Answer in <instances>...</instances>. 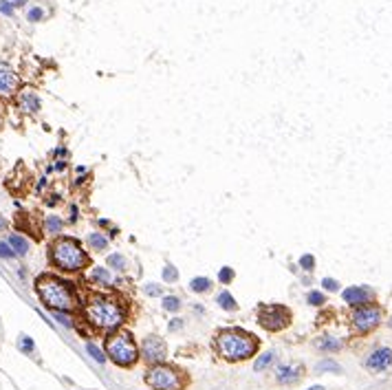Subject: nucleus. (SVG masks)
Instances as JSON below:
<instances>
[{
	"label": "nucleus",
	"instance_id": "7c9ffc66",
	"mask_svg": "<svg viewBox=\"0 0 392 390\" xmlns=\"http://www.w3.org/2000/svg\"><path fill=\"white\" fill-rule=\"evenodd\" d=\"M300 267L304 269V271H313V269H315V258H313L311 254H304V256L300 258Z\"/></svg>",
	"mask_w": 392,
	"mask_h": 390
},
{
	"label": "nucleus",
	"instance_id": "412c9836",
	"mask_svg": "<svg viewBox=\"0 0 392 390\" xmlns=\"http://www.w3.org/2000/svg\"><path fill=\"white\" fill-rule=\"evenodd\" d=\"M216 302L223 306L225 311H236V309H238V304H236V300H234V296L229 291H220L216 296Z\"/></svg>",
	"mask_w": 392,
	"mask_h": 390
},
{
	"label": "nucleus",
	"instance_id": "2eb2a0df",
	"mask_svg": "<svg viewBox=\"0 0 392 390\" xmlns=\"http://www.w3.org/2000/svg\"><path fill=\"white\" fill-rule=\"evenodd\" d=\"M315 348H320L322 353H337L344 348V342L339 340V337H333V335H322L315 340Z\"/></svg>",
	"mask_w": 392,
	"mask_h": 390
},
{
	"label": "nucleus",
	"instance_id": "9b49d317",
	"mask_svg": "<svg viewBox=\"0 0 392 390\" xmlns=\"http://www.w3.org/2000/svg\"><path fill=\"white\" fill-rule=\"evenodd\" d=\"M342 298L346 304H350L353 309L357 306H366L375 302V291L366 284H357V286H348V289L342 291Z\"/></svg>",
	"mask_w": 392,
	"mask_h": 390
},
{
	"label": "nucleus",
	"instance_id": "473e14b6",
	"mask_svg": "<svg viewBox=\"0 0 392 390\" xmlns=\"http://www.w3.org/2000/svg\"><path fill=\"white\" fill-rule=\"evenodd\" d=\"M13 256H16V254H13V249H11V245H9V242H0V258H7V260H9V258H13Z\"/></svg>",
	"mask_w": 392,
	"mask_h": 390
},
{
	"label": "nucleus",
	"instance_id": "a211bd4d",
	"mask_svg": "<svg viewBox=\"0 0 392 390\" xmlns=\"http://www.w3.org/2000/svg\"><path fill=\"white\" fill-rule=\"evenodd\" d=\"M64 230V220L60 216H55V214H51L47 216V220H44V232H49V234H53V236H57Z\"/></svg>",
	"mask_w": 392,
	"mask_h": 390
},
{
	"label": "nucleus",
	"instance_id": "423d86ee",
	"mask_svg": "<svg viewBox=\"0 0 392 390\" xmlns=\"http://www.w3.org/2000/svg\"><path fill=\"white\" fill-rule=\"evenodd\" d=\"M143 379L152 390H185L190 384V377L185 375V371L170 364L150 366Z\"/></svg>",
	"mask_w": 392,
	"mask_h": 390
},
{
	"label": "nucleus",
	"instance_id": "f704fd0d",
	"mask_svg": "<svg viewBox=\"0 0 392 390\" xmlns=\"http://www.w3.org/2000/svg\"><path fill=\"white\" fill-rule=\"evenodd\" d=\"M163 293V289H161V284H146V296H150V298H157Z\"/></svg>",
	"mask_w": 392,
	"mask_h": 390
},
{
	"label": "nucleus",
	"instance_id": "ea45409f",
	"mask_svg": "<svg viewBox=\"0 0 392 390\" xmlns=\"http://www.w3.org/2000/svg\"><path fill=\"white\" fill-rule=\"evenodd\" d=\"M3 121H5V110H3V106H0V128H3Z\"/></svg>",
	"mask_w": 392,
	"mask_h": 390
},
{
	"label": "nucleus",
	"instance_id": "1a4fd4ad",
	"mask_svg": "<svg viewBox=\"0 0 392 390\" xmlns=\"http://www.w3.org/2000/svg\"><path fill=\"white\" fill-rule=\"evenodd\" d=\"M141 357L146 359V364L150 366H157V364H163L166 357H168V346L166 342L157 335H148L143 344H141Z\"/></svg>",
	"mask_w": 392,
	"mask_h": 390
},
{
	"label": "nucleus",
	"instance_id": "9d476101",
	"mask_svg": "<svg viewBox=\"0 0 392 390\" xmlns=\"http://www.w3.org/2000/svg\"><path fill=\"white\" fill-rule=\"evenodd\" d=\"M20 93V77L7 62H0V99H11Z\"/></svg>",
	"mask_w": 392,
	"mask_h": 390
},
{
	"label": "nucleus",
	"instance_id": "cd10ccee",
	"mask_svg": "<svg viewBox=\"0 0 392 390\" xmlns=\"http://www.w3.org/2000/svg\"><path fill=\"white\" fill-rule=\"evenodd\" d=\"M53 320H57V322H60L62 326H66V329H73V326H75L73 318H71L69 313H64V311H53Z\"/></svg>",
	"mask_w": 392,
	"mask_h": 390
},
{
	"label": "nucleus",
	"instance_id": "a878e982",
	"mask_svg": "<svg viewBox=\"0 0 392 390\" xmlns=\"http://www.w3.org/2000/svg\"><path fill=\"white\" fill-rule=\"evenodd\" d=\"M315 371L317 373H326V371H331V373H342V366H339L337 362H333V359H324V362H320L315 366Z\"/></svg>",
	"mask_w": 392,
	"mask_h": 390
},
{
	"label": "nucleus",
	"instance_id": "39448f33",
	"mask_svg": "<svg viewBox=\"0 0 392 390\" xmlns=\"http://www.w3.org/2000/svg\"><path fill=\"white\" fill-rule=\"evenodd\" d=\"M106 355L119 368H132L139 362L141 353H139V346L132 333H128V331H115V333L106 335Z\"/></svg>",
	"mask_w": 392,
	"mask_h": 390
},
{
	"label": "nucleus",
	"instance_id": "72a5a7b5",
	"mask_svg": "<svg viewBox=\"0 0 392 390\" xmlns=\"http://www.w3.org/2000/svg\"><path fill=\"white\" fill-rule=\"evenodd\" d=\"M27 18L31 20V22H40V20L44 18V11L40 9V7H33V9H29V13H27Z\"/></svg>",
	"mask_w": 392,
	"mask_h": 390
},
{
	"label": "nucleus",
	"instance_id": "c85d7f7f",
	"mask_svg": "<svg viewBox=\"0 0 392 390\" xmlns=\"http://www.w3.org/2000/svg\"><path fill=\"white\" fill-rule=\"evenodd\" d=\"M306 300H308V304H313V306H322L326 302V296H324L322 291H311L306 296Z\"/></svg>",
	"mask_w": 392,
	"mask_h": 390
},
{
	"label": "nucleus",
	"instance_id": "e433bc0d",
	"mask_svg": "<svg viewBox=\"0 0 392 390\" xmlns=\"http://www.w3.org/2000/svg\"><path fill=\"white\" fill-rule=\"evenodd\" d=\"M0 13H3V16H13V5L9 0H3V3H0Z\"/></svg>",
	"mask_w": 392,
	"mask_h": 390
},
{
	"label": "nucleus",
	"instance_id": "aec40b11",
	"mask_svg": "<svg viewBox=\"0 0 392 390\" xmlns=\"http://www.w3.org/2000/svg\"><path fill=\"white\" fill-rule=\"evenodd\" d=\"M273 362H276V353L269 351V353H264V355H260L256 359V364H254V371L256 373H262V371H267L273 366Z\"/></svg>",
	"mask_w": 392,
	"mask_h": 390
},
{
	"label": "nucleus",
	"instance_id": "5701e85b",
	"mask_svg": "<svg viewBox=\"0 0 392 390\" xmlns=\"http://www.w3.org/2000/svg\"><path fill=\"white\" fill-rule=\"evenodd\" d=\"M210 286H212L210 278H194V280L190 282V289L194 293H205V291H210Z\"/></svg>",
	"mask_w": 392,
	"mask_h": 390
},
{
	"label": "nucleus",
	"instance_id": "c756f323",
	"mask_svg": "<svg viewBox=\"0 0 392 390\" xmlns=\"http://www.w3.org/2000/svg\"><path fill=\"white\" fill-rule=\"evenodd\" d=\"M218 280L223 282V284H229V282L234 280V269L232 267H223V269L218 271Z\"/></svg>",
	"mask_w": 392,
	"mask_h": 390
},
{
	"label": "nucleus",
	"instance_id": "c9c22d12",
	"mask_svg": "<svg viewBox=\"0 0 392 390\" xmlns=\"http://www.w3.org/2000/svg\"><path fill=\"white\" fill-rule=\"evenodd\" d=\"M322 286H324L326 291H337V289H339V282H337V280H333V278H324V280H322Z\"/></svg>",
	"mask_w": 392,
	"mask_h": 390
},
{
	"label": "nucleus",
	"instance_id": "4468645a",
	"mask_svg": "<svg viewBox=\"0 0 392 390\" xmlns=\"http://www.w3.org/2000/svg\"><path fill=\"white\" fill-rule=\"evenodd\" d=\"M16 106L22 110L25 115H35L42 106V101L38 97V93L33 91V88H25V91H20L16 95Z\"/></svg>",
	"mask_w": 392,
	"mask_h": 390
},
{
	"label": "nucleus",
	"instance_id": "a19ab883",
	"mask_svg": "<svg viewBox=\"0 0 392 390\" xmlns=\"http://www.w3.org/2000/svg\"><path fill=\"white\" fill-rule=\"evenodd\" d=\"M55 154H57V157H64L66 150H64V148H57V150H55Z\"/></svg>",
	"mask_w": 392,
	"mask_h": 390
},
{
	"label": "nucleus",
	"instance_id": "79ce46f5",
	"mask_svg": "<svg viewBox=\"0 0 392 390\" xmlns=\"http://www.w3.org/2000/svg\"><path fill=\"white\" fill-rule=\"evenodd\" d=\"M308 390H324L322 386H313V388H308Z\"/></svg>",
	"mask_w": 392,
	"mask_h": 390
},
{
	"label": "nucleus",
	"instance_id": "0eeeda50",
	"mask_svg": "<svg viewBox=\"0 0 392 390\" xmlns=\"http://www.w3.org/2000/svg\"><path fill=\"white\" fill-rule=\"evenodd\" d=\"M291 309L284 304H260L258 309V324L269 333H280V331L291 326Z\"/></svg>",
	"mask_w": 392,
	"mask_h": 390
},
{
	"label": "nucleus",
	"instance_id": "c03bdc74",
	"mask_svg": "<svg viewBox=\"0 0 392 390\" xmlns=\"http://www.w3.org/2000/svg\"><path fill=\"white\" fill-rule=\"evenodd\" d=\"M0 230H3V220H0Z\"/></svg>",
	"mask_w": 392,
	"mask_h": 390
},
{
	"label": "nucleus",
	"instance_id": "bb28decb",
	"mask_svg": "<svg viewBox=\"0 0 392 390\" xmlns=\"http://www.w3.org/2000/svg\"><path fill=\"white\" fill-rule=\"evenodd\" d=\"M18 346H20V351L25 353V355H31V353L35 351V344H33V340H31V337H27V335H20Z\"/></svg>",
	"mask_w": 392,
	"mask_h": 390
},
{
	"label": "nucleus",
	"instance_id": "20e7f679",
	"mask_svg": "<svg viewBox=\"0 0 392 390\" xmlns=\"http://www.w3.org/2000/svg\"><path fill=\"white\" fill-rule=\"evenodd\" d=\"M49 262L62 274H79L91 264V256L77 238L57 236L49 245Z\"/></svg>",
	"mask_w": 392,
	"mask_h": 390
},
{
	"label": "nucleus",
	"instance_id": "58836bf2",
	"mask_svg": "<svg viewBox=\"0 0 392 390\" xmlns=\"http://www.w3.org/2000/svg\"><path fill=\"white\" fill-rule=\"evenodd\" d=\"M75 220H77V208L73 205V208H71V223H75Z\"/></svg>",
	"mask_w": 392,
	"mask_h": 390
},
{
	"label": "nucleus",
	"instance_id": "f8f14e48",
	"mask_svg": "<svg viewBox=\"0 0 392 390\" xmlns=\"http://www.w3.org/2000/svg\"><path fill=\"white\" fill-rule=\"evenodd\" d=\"M302 377H304V366L298 362H286L276 368V381L282 386H295Z\"/></svg>",
	"mask_w": 392,
	"mask_h": 390
},
{
	"label": "nucleus",
	"instance_id": "7ed1b4c3",
	"mask_svg": "<svg viewBox=\"0 0 392 390\" xmlns=\"http://www.w3.org/2000/svg\"><path fill=\"white\" fill-rule=\"evenodd\" d=\"M214 348H216V355L220 359L238 364V362H245V359L254 357L258 353V348H260V342H258V337L251 335L249 331L223 329V331H218L216 337H214Z\"/></svg>",
	"mask_w": 392,
	"mask_h": 390
},
{
	"label": "nucleus",
	"instance_id": "2f4dec72",
	"mask_svg": "<svg viewBox=\"0 0 392 390\" xmlns=\"http://www.w3.org/2000/svg\"><path fill=\"white\" fill-rule=\"evenodd\" d=\"M176 278H179V271H176L172 264H166V269H163V280H166V282H174Z\"/></svg>",
	"mask_w": 392,
	"mask_h": 390
},
{
	"label": "nucleus",
	"instance_id": "b1692460",
	"mask_svg": "<svg viewBox=\"0 0 392 390\" xmlns=\"http://www.w3.org/2000/svg\"><path fill=\"white\" fill-rule=\"evenodd\" d=\"M86 353H88V355H91L97 364H106V353H104L99 346H95L93 342H88V344H86Z\"/></svg>",
	"mask_w": 392,
	"mask_h": 390
},
{
	"label": "nucleus",
	"instance_id": "393cba45",
	"mask_svg": "<svg viewBox=\"0 0 392 390\" xmlns=\"http://www.w3.org/2000/svg\"><path fill=\"white\" fill-rule=\"evenodd\" d=\"M161 306H163L166 311H170V313H176L181 309V300L176 296H166L163 300H161Z\"/></svg>",
	"mask_w": 392,
	"mask_h": 390
},
{
	"label": "nucleus",
	"instance_id": "4be33fe9",
	"mask_svg": "<svg viewBox=\"0 0 392 390\" xmlns=\"http://www.w3.org/2000/svg\"><path fill=\"white\" fill-rule=\"evenodd\" d=\"M106 264L110 269H115V271H123L126 267H128V260H126V256H121V254H110Z\"/></svg>",
	"mask_w": 392,
	"mask_h": 390
},
{
	"label": "nucleus",
	"instance_id": "37998d69",
	"mask_svg": "<svg viewBox=\"0 0 392 390\" xmlns=\"http://www.w3.org/2000/svg\"><path fill=\"white\" fill-rule=\"evenodd\" d=\"M388 324H390V329H392V315H390V320H388Z\"/></svg>",
	"mask_w": 392,
	"mask_h": 390
},
{
	"label": "nucleus",
	"instance_id": "f3484780",
	"mask_svg": "<svg viewBox=\"0 0 392 390\" xmlns=\"http://www.w3.org/2000/svg\"><path fill=\"white\" fill-rule=\"evenodd\" d=\"M7 242L11 245V249H13V254H16V256H27L29 254V240L25 236H20V234H11Z\"/></svg>",
	"mask_w": 392,
	"mask_h": 390
},
{
	"label": "nucleus",
	"instance_id": "f257e3e1",
	"mask_svg": "<svg viewBox=\"0 0 392 390\" xmlns=\"http://www.w3.org/2000/svg\"><path fill=\"white\" fill-rule=\"evenodd\" d=\"M126 306L119 298L108 293H91L84 302V320L99 333H115L126 322Z\"/></svg>",
	"mask_w": 392,
	"mask_h": 390
},
{
	"label": "nucleus",
	"instance_id": "f03ea898",
	"mask_svg": "<svg viewBox=\"0 0 392 390\" xmlns=\"http://www.w3.org/2000/svg\"><path fill=\"white\" fill-rule=\"evenodd\" d=\"M35 293H38L40 302L47 309H51V311L71 313L79 304L75 284L64 280L60 276H53V274H42L35 280Z\"/></svg>",
	"mask_w": 392,
	"mask_h": 390
},
{
	"label": "nucleus",
	"instance_id": "ddd939ff",
	"mask_svg": "<svg viewBox=\"0 0 392 390\" xmlns=\"http://www.w3.org/2000/svg\"><path fill=\"white\" fill-rule=\"evenodd\" d=\"M366 371L370 373H383L392 366V348L388 346H381V348H375L370 355L366 357Z\"/></svg>",
	"mask_w": 392,
	"mask_h": 390
},
{
	"label": "nucleus",
	"instance_id": "6ab92c4d",
	"mask_svg": "<svg viewBox=\"0 0 392 390\" xmlns=\"http://www.w3.org/2000/svg\"><path fill=\"white\" fill-rule=\"evenodd\" d=\"M86 242H88V247H91L93 252H104V249L108 247V238L104 236V234H99V232H93Z\"/></svg>",
	"mask_w": 392,
	"mask_h": 390
},
{
	"label": "nucleus",
	"instance_id": "dca6fc26",
	"mask_svg": "<svg viewBox=\"0 0 392 390\" xmlns=\"http://www.w3.org/2000/svg\"><path fill=\"white\" fill-rule=\"evenodd\" d=\"M91 280L95 284H101V286H113L117 282L108 267H93L91 269Z\"/></svg>",
	"mask_w": 392,
	"mask_h": 390
},
{
	"label": "nucleus",
	"instance_id": "6e6552de",
	"mask_svg": "<svg viewBox=\"0 0 392 390\" xmlns=\"http://www.w3.org/2000/svg\"><path fill=\"white\" fill-rule=\"evenodd\" d=\"M381 320H383V309L375 302L353 309V313H350V324H353V331L357 335L373 333V331L381 324Z\"/></svg>",
	"mask_w": 392,
	"mask_h": 390
},
{
	"label": "nucleus",
	"instance_id": "4c0bfd02",
	"mask_svg": "<svg viewBox=\"0 0 392 390\" xmlns=\"http://www.w3.org/2000/svg\"><path fill=\"white\" fill-rule=\"evenodd\" d=\"M181 326H183L181 320H172V322H170V331H176V329H181Z\"/></svg>",
	"mask_w": 392,
	"mask_h": 390
},
{
	"label": "nucleus",
	"instance_id": "a18cd8bd",
	"mask_svg": "<svg viewBox=\"0 0 392 390\" xmlns=\"http://www.w3.org/2000/svg\"><path fill=\"white\" fill-rule=\"evenodd\" d=\"M16 3H18V0H16Z\"/></svg>",
	"mask_w": 392,
	"mask_h": 390
}]
</instances>
